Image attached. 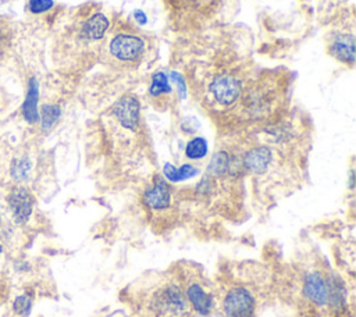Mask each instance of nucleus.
Segmentation results:
<instances>
[{
	"instance_id": "nucleus-1",
	"label": "nucleus",
	"mask_w": 356,
	"mask_h": 317,
	"mask_svg": "<svg viewBox=\"0 0 356 317\" xmlns=\"http://www.w3.org/2000/svg\"><path fill=\"white\" fill-rule=\"evenodd\" d=\"M145 317H189L191 306L181 284L175 279L160 281L145 296Z\"/></svg>"
},
{
	"instance_id": "nucleus-2",
	"label": "nucleus",
	"mask_w": 356,
	"mask_h": 317,
	"mask_svg": "<svg viewBox=\"0 0 356 317\" xmlns=\"http://www.w3.org/2000/svg\"><path fill=\"white\" fill-rule=\"evenodd\" d=\"M6 204L13 224L26 225L33 214L35 199L31 190L24 185H14L6 195Z\"/></svg>"
},
{
	"instance_id": "nucleus-3",
	"label": "nucleus",
	"mask_w": 356,
	"mask_h": 317,
	"mask_svg": "<svg viewBox=\"0 0 356 317\" xmlns=\"http://www.w3.org/2000/svg\"><path fill=\"white\" fill-rule=\"evenodd\" d=\"M256 299L245 286L231 288L222 300V311L225 317H253Z\"/></svg>"
},
{
	"instance_id": "nucleus-4",
	"label": "nucleus",
	"mask_w": 356,
	"mask_h": 317,
	"mask_svg": "<svg viewBox=\"0 0 356 317\" xmlns=\"http://www.w3.org/2000/svg\"><path fill=\"white\" fill-rule=\"evenodd\" d=\"M108 50L113 57L121 61H132L143 53L145 42L134 35L118 33L111 39Z\"/></svg>"
},
{
	"instance_id": "nucleus-5",
	"label": "nucleus",
	"mask_w": 356,
	"mask_h": 317,
	"mask_svg": "<svg viewBox=\"0 0 356 317\" xmlns=\"http://www.w3.org/2000/svg\"><path fill=\"white\" fill-rule=\"evenodd\" d=\"M210 92L221 106H231L242 92V83L236 76L217 75L210 83Z\"/></svg>"
},
{
	"instance_id": "nucleus-6",
	"label": "nucleus",
	"mask_w": 356,
	"mask_h": 317,
	"mask_svg": "<svg viewBox=\"0 0 356 317\" xmlns=\"http://www.w3.org/2000/svg\"><path fill=\"white\" fill-rule=\"evenodd\" d=\"M182 282L181 286L191 309L202 316H207L213 307L211 293L197 279H184Z\"/></svg>"
},
{
	"instance_id": "nucleus-7",
	"label": "nucleus",
	"mask_w": 356,
	"mask_h": 317,
	"mask_svg": "<svg viewBox=\"0 0 356 317\" xmlns=\"http://www.w3.org/2000/svg\"><path fill=\"white\" fill-rule=\"evenodd\" d=\"M113 114L122 128L128 131L136 129L140 115V106L138 99L134 96H124L118 99L113 106Z\"/></svg>"
},
{
	"instance_id": "nucleus-8",
	"label": "nucleus",
	"mask_w": 356,
	"mask_h": 317,
	"mask_svg": "<svg viewBox=\"0 0 356 317\" xmlns=\"http://www.w3.org/2000/svg\"><path fill=\"white\" fill-rule=\"evenodd\" d=\"M305 296L317 306H325L328 302V279L318 271L309 273L303 284Z\"/></svg>"
},
{
	"instance_id": "nucleus-9",
	"label": "nucleus",
	"mask_w": 356,
	"mask_h": 317,
	"mask_svg": "<svg viewBox=\"0 0 356 317\" xmlns=\"http://www.w3.org/2000/svg\"><path fill=\"white\" fill-rule=\"evenodd\" d=\"M39 82L35 76H31L28 81L26 95L21 107L24 120L28 124H36L39 121Z\"/></svg>"
},
{
	"instance_id": "nucleus-10",
	"label": "nucleus",
	"mask_w": 356,
	"mask_h": 317,
	"mask_svg": "<svg viewBox=\"0 0 356 317\" xmlns=\"http://www.w3.org/2000/svg\"><path fill=\"white\" fill-rule=\"evenodd\" d=\"M273 154L267 146H257L243 157V167L253 174H264L271 163Z\"/></svg>"
},
{
	"instance_id": "nucleus-11",
	"label": "nucleus",
	"mask_w": 356,
	"mask_h": 317,
	"mask_svg": "<svg viewBox=\"0 0 356 317\" xmlns=\"http://www.w3.org/2000/svg\"><path fill=\"white\" fill-rule=\"evenodd\" d=\"M170 197L171 196L167 184L163 179L157 178L154 184L147 190H145L143 202L147 207L153 210H163L170 206Z\"/></svg>"
},
{
	"instance_id": "nucleus-12",
	"label": "nucleus",
	"mask_w": 356,
	"mask_h": 317,
	"mask_svg": "<svg viewBox=\"0 0 356 317\" xmlns=\"http://www.w3.org/2000/svg\"><path fill=\"white\" fill-rule=\"evenodd\" d=\"M331 51L342 63L353 65V63H355V38H353V35L345 33V35L337 36L331 44Z\"/></svg>"
},
{
	"instance_id": "nucleus-13",
	"label": "nucleus",
	"mask_w": 356,
	"mask_h": 317,
	"mask_svg": "<svg viewBox=\"0 0 356 317\" xmlns=\"http://www.w3.org/2000/svg\"><path fill=\"white\" fill-rule=\"evenodd\" d=\"M108 25V19L102 13H96L92 17H89L82 25L81 36L86 40H99L104 36Z\"/></svg>"
},
{
	"instance_id": "nucleus-14",
	"label": "nucleus",
	"mask_w": 356,
	"mask_h": 317,
	"mask_svg": "<svg viewBox=\"0 0 356 317\" xmlns=\"http://www.w3.org/2000/svg\"><path fill=\"white\" fill-rule=\"evenodd\" d=\"M10 178L15 182V185H22L26 182L32 174V160L28 154L15 156L8 167Z\"/></svg>"
},
{
	"instance_id": "nucleus-15",
	"label": "nucleus",
	"mask_w": 356,
	"mask_h": 317,
	"mask_svg": "<svg viewBox=\"0 0 356 317\" xmlns=\"http://www.w3.org/2000/svg\"><path fill=\"white\" fill-rule=\"evenodd\" d=\"M61 117V107L58 104H43L39 110V124L40 129L47 133L50 132L54 125L58 122Z\"/></svg>"
},
{
	"instance_id": "nucleus-16",
	"label": "nucleus",
	"mask_w": 356,
	"mask_h": 317,
	"mask_svg": "<svg viewBox=\"0 0 356 317\" xmlns=\"http://www.w3.org/2000/svg\"><path fill=\"white\" fill-rule=\"evenodd\" d=\"M231 167L229 156L227 152L220 150L213 154L209 165H207V177H221Z\"/></svg>"
},
{
	"instance_id": "nucleus-17",
	"label": "nucleus",
	"mask_w": 356,
	"mask_h": 317,
	"mask_svg": "<svg viewBox=\"0 0 356 317\" xmlns=\"http://www.w3.org/2000/svg\"><path fill=\"white\" fill-rule=\"evenodd\" d=\"M33 307V295L29 292H22L13 299L11 311L15 317H28Z\"/></svg>"
},
{
	"instance_id": "nucleus-18",
	"label": "nucleus",
	"mask_w": 356,
	"mask_h": 317,
	"mask_svg": "<svg viewBox=\"0 0 356 317\" xmlns=\"http://www.w3.org/2000/svg\"><path fill=\"white\" fill-rule=\"evenodd\" d=\"M207 150L209 147H207L206 139L202 136H196L186 143L185 156L191 160H200L207 154Z\"/></svg>"
},
{
	"instance_id": "nucleus-19",
	"label": "nucleus",
	"mask_w": 356,
	"mask_h": 317,
	"mask_svg": "<svg viewBox=\"0 0 356 317\" xmlns=\"http://www.w3.org/2000/svg\"><path fill=\"white\" fill-rule=\"evenodd\" d=\"M171 92V86H170V81H168V74L159 71L152 76V82H150V88H149V93L153 97H157L160 95L164 93H170Z\"/></svg>"
},
{
	"instance_id": "nucleus-20",
	"label": "nucleus",
	"mask_w": 356,
	"mask_h": 317,
	"mask_svg": "<svg viewBox=\"0 0 356 317\" xmlns=\"http://www.w3.org/2000/svg\"><path fill=\"white\" fill-rule=\"evenodd\" d=\"M53 6H54L53 0H29L28 1V10L32 14H43L51 10Z\"/></svg>"
},
{
	"instance_id": "nucleus-21",
	"label": "nucleus",
	"mask_w": 356,
	"mask_h": 317,
	"mask_svg": "<svg viewBox=\"0 0 356 317\" xmlns=\"http://www.w3.org/2000/svg\"><path fill=\"white\" fill-rule=\"evenodd\" d=\"M168 79L177 86V92L179 95L181 99H186V92H188V88H186V83L184 81V76L181 74H178L177 71H171L168 74Z\"/></svg>"
},
{
	"instance_id": "nucleus-22",
	"label": "nucleus",
	"mask_w": 356,
	"mask_h": 317,
	"mask_svg": "<svg viewBox=\"0 0 356 317\" xmlns=\"http://www.w3.org/2000/svg\"><path fill=\"white\" fill-rule=\"evenodd\" d=\"M199 174V170L192 164H182L179 168H177V177L178 182L189 179L192 177H196Z\"/></svg>"
},
{
	"instance_id": "nucleus-23",
	"label": "nucleus",
	"mask_w": 356,
	"mask_h": 317,
	"mask_svg": "<svg viewBox=\"0 0 356 317\" xmlns=\"http://www.w3.org/2000/svg\"><path fill=\"white\" fill-rule=\"evenodd\" d=\"M132 15H134L135 21H136L138 24H140V25H145V24L147 22V15H146L145 11H142V10H135V11L132 13Z\"/></svg>"
},
{
	"instance_id": "nucleus-24",
	"label": "nucleus",
	"mask_w": 356,
	"mask_h": 317,
	"mask_svg": "<svg viewBox=\"0 0 356 317\" xmlns=\"http://www.w3.org/2000/svg\"><path fill=\"white\" fill-rule=\"evenodd\" d=\"M4 250H6V247H4V242L0 239V260H1L3 254H4Z\"/></svg>"
},
{
	"instance_id": "nucleus-25",
	"label": "nucleus",
	"mask_w": 356,
	"mask_h": 317,
	"mask_svg": "<svg viewBox=\"0 0 356 317\" xmlns=\"http://www.w3.org/2000/svg\"><path fill=\"white\" fill-rule=\"evenodd\" d=\"M3 228H4V220H3V216H1V213H0V234H1Z\"/></svg>"
}]
</instances>
